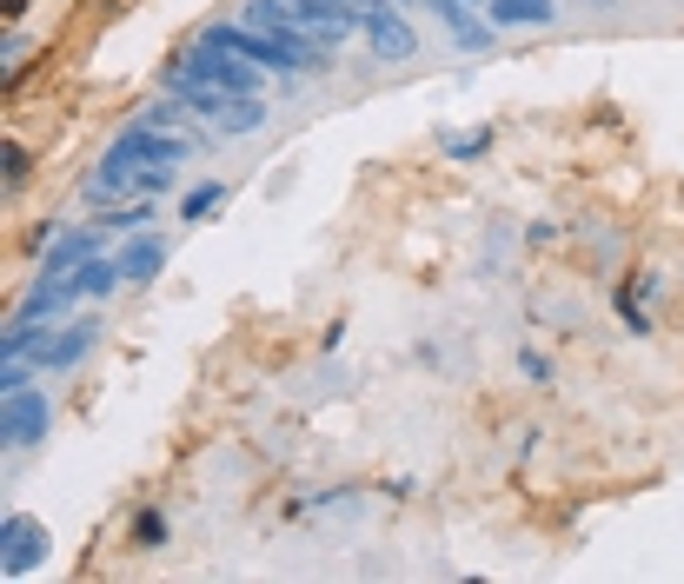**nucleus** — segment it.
<instances>
[{"label": "nucleus", "mask_w": 684, "mask_h": 584, "mask_svg": "<svg viewBox=\"0 0 684 584\" xmlns=\"http://www.w3.org/2000/svg\"><path fill=\"white\" fill-rule=\"evenodd\" d=\"M519 372H526L532 385H545V379H552V366H545V353H519Z\"/></svg>", "instance_id": "2eb2a0df"}, {"label": "nucleus", "mask_w": 684, "mask_h": 584, "mask_svg": "<svg viewBox=\"0 0 684 584\" xmlns=\"http://www.w3.org/2000/svg\"><path fill=\"white\" fill-rule=\"evenodd\" d=\"M412 47H418V34H412L392 8H379V14L366 21V53H373V60L392 67V60H412Z\"/></svg>", "instance_id": "20e7f679"}, {"label": "nucleus", "mask_w": 684, "mask_h": 584, "mask_svg": "<svg viewBox=\"0 0 684 584\" xmlns=\"http://www.w3.org/2000/svg\"><path fill=\"white\" fill-rule=\"evenodd\" d=\"M133 545H140V551H160V545H166V519H160V512H140V519H133Z\"/></svg>", "instance_id": "9d476101"}, {"label": "nucleus", "mask_w": 684, "mask_h": 584, "mask_svg": "<svg viewBox=\"0 0 684 584\" xmlns=\"http://www.w3.org/2000/svg\"><path fill=\"white\" fill-rule=\"evenodd\" d=\"M213 206H220V187H193L187 193V219H207Z\"/></svg>", "instance_id": "f8f14e48"}, {"label": "nucleus", "mask_w": 684, "mask_h": 584, "mask_svg": "<svg viewBox=\"0 0 684 584\" xmlns=\"http://www.w3.org/2000/svg\"><path fill=\"white\" fill-rule=\"evenodd\" d=\"M433 8H439V14L452 21V34H459V40H465L472 53H479V47H492V34H485L479 21H465V8H452V0H433Z\"/></svg>", "instance_id": "1a4fd4ad"}, {"label": "nucleus", "mask_w": 684, "mask_h": 584, "mask_svg": "<svg viewBox=\"0 0 684 584\" xmlns=\"http://www.w3.org/2000/svg\"><path fill=\"white\" fill-rule=\"evenodd\" d=\"M0 14H8V21H21V14H27V0H8V8H0Z\"/></svg>", "instance_id": "dca6fc26"}, {"label": "nucleus", "mask_w": 684, "mask_h": 584, "mask_svg": "<svg viewBox=\"0 0 684 584\" xmlns=\"http://www.w3.org/2000/svg\"><path fill=\"white\" fill-rule=\"evenodd\" d=\"M94 346V325H67L60 332V339H47V359H40V372H67L80 353H87Z\"/></svg>", "instance_id": "423d86ee"}, {"label": "nucleus", "mask_w": 684, "mask_h": 584, "mask_svg": "<svg viewBox=\"0 0 684 584\" xmlns=\"http://www.w3.org/2000/svg\"><path fill=\"white\" fill-rule=\"evenodd\" d=\"M0 538H8V545H0V564H8V577H27L40 558H47V525L40 519H8V525H0Z\"/></svg>", "instance_id": "7ed1b4c3"}, {"label": "nucleus", "mask_w": 684, "mask_h": 584, "mask_svg": "<svg viewBox=\"0 0 684 584\" xmlns=\"http://www.w3.org/2000/svg\"><path fill=\"white\" fill-rule=\"evenodd\" d=\"M492 21L498 27H545L552 21V0H492Z\"/></svg>", "instance_id": "0eeeda50"}, {"label": "nucleus", "mask_w": 684, "mask_h": 584, "mask_svg": "<svg viewBox=\"0 0 684 584\" xmlns=\"http://www.w3.org/2000/svg\"><path fill=\"white\" fill-rule=\"evenodd\" d=\"M21 180H27V146L8 140V187H21Z\"/></svg>", "instance_id": "ddd939ff"}, {"label": "nucleus", "mask_w": 684, "mask_h": 584, "mask_svg": "<svg viewBox=\"0 0 684 584\" xmlns=\"http://www.w3.org/2000/svg\"><path fill=\"white\" fill-rule=\"evenodd\" d=\"M27 379H34L27 359H8V372H0V392H27Z\"/></svg>", "instance_id": "4468645a"}, {"label": "nucleus", "mask_w": 684, "mask_h": 584, "mask_svg": "<svg viewBox=\"0 0 684 584\" xmlns=\"http://www.w3.org/2000/svg\"><path fill=\"white\" fill-rule=\"evenodd\" d=\"M160 266H166V246H160V239H133L127 253H120V273H127V279H153Z\"/></svg>", "instance_id": "6e6552de"}, {"label": "nucleus", "mask_w": 684, "mask_h": 584, "mask_svg": "<svg viewBox=\"0 0 684 584\" xmlns=\"http://www.w3.org/2000/svg\"><path fill=\"white\" fill-rule=\"evenodd\" d=\"M94 246H101V233H67V239H54V246H47V273H73V266H87V260H94Z\"/></svg>", "instance_id": "39448f33"}, {"label": "nucleus", "mask_w": 684, "mask_h": 584, "mask_svg": "<svg viewBox=\"0 0 684 584\" xmlns=\"http://www.w3.org/2000/svg\"><path fill=\"white\" fill-rule=\"evenodd\" d=\"M187 80H200V87H220V94H246L252 100V67H239V60H226V47H207V53H193V60H174Z\"/></svg>", "instance_id": "f03ea898"}, {"label": "nucleus", "mask_w": 684, "mask_h": 584, "mask_svg": "<svg viewBox=\"0 0 684 584\" xmlns=\"http://www.w3.org/2000/svg\"><path fill=\"white\" fill-rule=\"evenodd\" d=\"M0 60H8V80H21V67H27V34H21V27H8V47H0Z\"/></svg>", "instance_id": "9b49d317"}, {"label": "nucleus", "mask_w": 684, "mask_h": 584, "mask_svg": "<svg viewBox=\"0 0 684 584\" xmlns=\"http://www.w3.org/2000/svg\"><path fill=\"white\" fill-rule=\"evenodd\" d=\"M47 426H54L47 392H8V405H0V439H8V445H34V439H47Z\"/></svg>", "instance_id": "f257e3e1"}, {"label": "nucleus", "mask_w": 684, "mask_h": 584, "mask_svg": "<svg viewBox=\"0 0 684 584\" xmlns=\"http://www.w3.org/2000/svg\"><path fill=\"white\" fill-rule=\"evenodd\" d=\"M578 8H618V0H578Z\"/></svg>", "instance_id": "f3484780"}]
</instances>
